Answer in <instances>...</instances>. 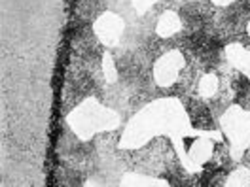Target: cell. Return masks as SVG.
<instances>
[{
	"mask_svg": "<svg viewBox=\"0 0 250 187\" xmlns=\"http://www.w3.org/2000/svg\"><path fill=\"white\" fill-rule=\"evenodd\" d=\"M197 91H199V96L201 98H212L214 94L220 91V81L216 76L212 74H207L199 79V85H197Z\"/></svg>",
	"mask_w": 250,
	"mask_h": 187,
	"instance_id": "obj_6",
	"label": "cell"
},
{
	"mask_svg": "<svg viewBox=\"0 0 250 187\" xmlns=\"http://www.w3.org/2000/svg\"><path fill=\"white\" fill-rule=\"evenodd\" d=\"M226 57L231 64H235L247 76H250V49L243 47L241 44H229L226 47Z\"/></svg>",
	"mask_w": 250,
	"mask_h": 187,
	"instance_id": "obj_5",
	"label": "cell"
},
{
	"mask_svg": "<svg viewBox=\"0 0 250 187\" xmlns=\"http://www.w3.org/2000/svg\"><path fill=\"white\" fill-rule=\"evenodd\" d=\"M243 165L250 168V148L247 150V151H245V153H243Z\"/></svg>",
	"mask_w": 250,
	"mask_h": 187,
	"instance_id": "obj_9",
	"label": "cell"
},
{
	"mask_svg": "<svg viewBox=\"0 0 250 187\" xmlns=\"http://www.w3.org/2000/svg\"><path fill=\"white\" fill-rule=\"evenodd\" d=\"M212 2H214V4H229L231 0H212Z\"/></svg>",
	"mask_w": 250,
	"mask_h": 187,
	"instance_id": "obj_10",
	"label": "cell"
},
{
	"mask_svg": "<svg viewBox=\"0 0 250 187\" xmlns=\"http://www.w3.org/2000/svg\"><path fill=\"white\" fill-rule=\"evenodd\" d=\"M228 186H250V168L249 167H239L228 174V180H226Z\"/></svg>",
	"mask_w": 250,
	"mask_h": 187,
	"instance_id": "obj_7",
	"label": "cell"
},
{
	"mask_svg": "<svg viewBox=\"0 0 250 187\" xmlns=\"http://www.w3.org/2000/svg\"><path fill=\"white\" fill-rule=\"evenodd\" d=\"M159 0H131V4H133V8H137L139 12H146L148 8H152V6H156Z\"/></svg>",
	"mask_w": 250,
	"mask_h": 187,
	"instance_id": "obj_8",
	"label": "cell"
},
{
	"mask_svg": "<svg viewBox=\"0 0 250 187\" xmlns=\"http://www.w3.org/2000/svg\"><path fill=\"white\" fill-rule=\"evenodd\" d=\"M222 127H226L229 138L235 144V150L237 148L243 150L250 142V115L247 113H243L239 110H229L226 115V121L222 119Z\"/></svg>",
	"mask_w": 250,
	"mask_h": 187,
	"instance_id": "obj_2",
	"label": "cell"
},
{
	"mask_svg": "<svg viewBox=\"0 0 250 187\" xmlns=\"http://www.w3.org/2000/svg\"><path fill=\"white\" fill-rule=\"evenodd\" d=\"M249 29H250V23H249Z\"/></svg>",
	"mask_w": 250,
	"mask_h": 187,
	"instance_id": "obj_11",
	"label": "cell"
},
{
	"mask_svg": "<svg viewBox=\"0 0 250 187\" xmlns=\"http://www.w3.org/2000/svg\"><path fill=\"white\" fill-rule=\"evenodd\" d=\"M180 29H182L180 16L174 14L172 10H167L165 14H161V17H159V21H157L156 25V31L161 38H172Z\"/></svg>",
	"mask_w": 250,
	"mask_h": 187,
	"instance_id": "obj_4",
	"label": "cell"
},
{
	"mask_svg": "<svg viewBox=\"0 0 250 187\" xmlns=\"http://www.w3.org/2000/svg\"><path fill=\"white\" fill-rule=\"evenodd\" d=\"M186 66V57L184 53L178 49V51H169V53H163L156 62V68H154V79H156L157 85L161 87H171L172 83L178 81V76L182 72V68Z\"/></svg>",
	"mask_w": 250,
	"mask_h": 187,
	"instance_id": "obj_1",
	"label": "cell"
},
{
	"mask_svg": "<svg viewBox=\"0 0 250 187\" xmlns=\"http://www.w3.org/2000/svg\"><path fill=\"white\" fill-rule=\"evenodd\" d=\"M95 34L104 46H118V42L124 34V21L116 14H104L95 23Z\"/></svg>",
	"mask_w": 250,
	"mask_h": 187,
	"instance_id": "obj_3",
	"label": "cell"
}]
</instances>
